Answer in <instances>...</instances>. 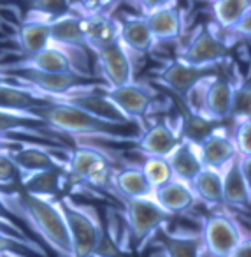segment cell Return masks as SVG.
<instances>
[{"label":"cell","instance_id":"f1b7e54d","mask_svg":"<svg viewBox=\"0 0 251 257\" xmlns=\"http://www.w3.org/2000/svg\"><path fill=\"white\" fill-rule=\"evenodd\" d=\"M114 185L123 199H142L153 196V189L141 168H125L118 171L114 175Z\"/></svg>","mask_w":251,"mask_h":257},{"label":"cell","instance_id":"60d3db41","mask_svg":"<svg viewBox=\"0 0 251 257\" xmlns=\"http://www.w3.org/2000/svg\"><path fill=\"white\" fill-rule=\"evenodd\" d=\"M2 83H4V76L0 74V85H2Z\"/></svg>","mask_w":251,"mask_h":257},{"label":"cell","instance_id":"e0dca14e","mask_svg":"<svg viewBox=\"0 0 251 257\" xmlns=\"http://www.w3.org/2000/svg\"><path fill=\"white\" fill-rule=\"evenodd\" d=\"M50 39L55 46L65 48V50H76V51H88L86 41L83 36V25L81 16L71 9L65 15L50 22Z\"/></svg>","mask_w":251,"mask_h":257},{"label":"cell","instance_id":"74e56055","mask_svg":"<svg viewBox=\"0 0 251 257\" xmlns=\"http://www.w3.org/2000/svg\"><path fill=\"white\" fill-rule=\"evenodd\" d=\"M228 257H251V239L249 236H244L237 246L228 253Z\"/></svg>","mask_w":251,"mask_h":257},{"label":"cell","instance_id":"8fae6325","mask_svg":"<svg viewBox=\"0 0 251 257\" xmlns=\"http://www.w3.org/2000/svg\"><path fill=\"white\" fill-rule=\"evenodd\" d=\"M251 159L235 157L221 173L223 204L247 210L251 204Z\"/></svg>","mask_w":251,"mask_h":257},{"label":"cell","instance_id":"7c38bea8","mask_svg":"<svg viewBox=\"0 0 251 257\" xmlns=\"http://www.w3.org/2000/svg\"><path fill=\"white\" fill-rule=\"evenodd\" d=\"M200 90V104L193 111L200 113L202 116L209 118V120L218 121V123L230 118L233 85L228 79L221 78V76H214V78L202 83Z\"/></svg>","mask_w":251,"mask_h":257},{"label":"cell","instance_id":"ab89813d","mask_svg":"<svg viewBox=\"0 0 251 257\" xmlns=\"http://www.w3.org/2000/svg\"><path fill=\"white\" fill-rule=\"evenodd\" d=\"M0 257H18V255H13V253H2Z\"/></svg>","mask_w":251,"mask_h":257},{"label":"cell","instance_id":"3957f363","mask_svg":"<svg viewBox=\"0 0 251 257\" xmlns=\"http://www.w3.org/2000/svg\"><path fill=\"white\" fill-rule=\"evenodd\" d=\"M67 224L72 257H95L104 238V224L92 204L76 203L69 196L57 199Z\"/></svg>","mask_w":251,"mask_h":257},{"label":"cell","instance_id":"f35d334b","mask_svg":"<svg viewBox=\"0 0 251 257\" xmlns=\"http://www.w3.org/2000/svg\"><path fill=\"white\" fill-rule=\"evenodd\" d=\"M6 141H8V138H6V136H0V152H6V148H4Z\"/></svg>","mask_w":251,"mask_h":257},{"label":"cell","instance_id":"cb8c5ba5","mask_svg":"<svg viewBox=\"0 0 251 257\" xmlns=\"http://www.w3.org/2000/svg\"><path fill=\"white\" fill-rule=\"evenodd\" d=\"M167 162H169L174 180H179V182L186 183V185H190L197 178L198 173L204 169L197 147L186 143V141H181L177 145L176 150L167 157Z\"/></svg>","mask_w":251,"mask_h":257},{"label":"cell","instance_id":"8992f818","mask_svg":"<svg viewBox=\"0 0 251 257\" xmlns=\"http://www.w3.org/2000/svg\"><path fill=\"white\" fill-rule=\"evenodd\" d=\"M214 76H218V67H193V65H186L174 58L156 74V83L174 92L183 102H186L188 97L202 83Z\"/></svg>","mask_w":251,"mask_h":257},{"label":"cell","instance_id":"44dd1931","mask_svg":"<svg viewBox=\"0 0 251 257\" xmlns=\"http://www.w3.org/2000/svg\"><path fill=\"white\" fill-rule=\"evenodd\" d=\"M9 155H11L18 171L22 173V176L43 171L65 169L64 162H60L51 152L44 150L43 147H27L20 148V150H9Z\"/></svg>","mask_w":251,"mask_h":257},{"label":"cell","instance_id":"9a60e30c","mask_svg":"<svg viewBox=\"0 0 251 257\" xmlns=\"http://www.w3.org/2000/svg\"><path fill=\"white\" fill-rule=\"evenodd\" d=\"M181 141L183 140L174 125L169 121H158L142 131L137 138V148L146 157L167 159Z\"/></svg>","mask_w":251,"mask_h":257},{"label":"cell","instance_id":"5b68a950","mask_svg":"<svg viewBox=\"0 0 251 257\" xmlns=\"http://www.w3.org/2000/svg\"><path fill=\"white\" fill-rule=\"evenodd\" d=\"M230 50L232 46L226 44L218 34V29L209 23L195 30L176 58L193 67H218V64L230 58Z\"/></svg>","mask_w":251,"mask_h":257},{"label":"cell","instance_id":"d6a6232c","mask_svg":"<svg viewBox=\"0 0 251 257\" xmlns=\"http://www.w3.org/2000/svg\"><path fill=\"white\" fill-rule=\"evenodd\" d=\"M141 171H142V175L146 176V180H148V183L151 185L153 190L165 185L167 182H170V180L174 178L167 159L146 157L141 166Z\"/></svg>","mask_w":251,"mask_h":257},{"label":"cell","instance_id":"4316f807","mask_svg":"<svg viewBox=\"0 0 251 257\" xmlns=\"http://www.w3.org/2000/svg\"><path fill=\"white\" fill-rule=\"evenodd\" d=\"M163 248V257H200L202 238L200 234H167L163 229L158 232Z\"/></svg>","mask_w":251,"mask_h":257},{"label":"cell","instance_id":"ba28073f","mask_svg":"<svg viewBox=\"0 0 251 257\" xmlns=\"http://www.w3.org/2000/svg\"><path fill=\"white\" fill-rule=\"evenodd\" d=\"M72 9L81 16L83 36L90 51L97 55L120 41V23L109 13L104 9Z\"/></svg>","mask_w":251,"mask_h":257},{"label":"cell","instance_id":"7402d4cb","mask_svg":"<svg viewBox=\"0 0 251 257\" xmlns=\"http://www.w3.org/2000/svg\"><path fill=\"white\" fill-rule=\"evenodd\" d=\"M151 197L165 213L170 215V217L190 210L195 204V201H197L193 192H191L190 185H186V183L179 182V180H174V178L170 180V182H167L165 185L153 190Z\"/></svg>","mask_w":251,"mask_h":257},{"label":"cell","instance_id":"2e32d148","mask_svg":"<svg viewBox=\"0 0 251 257\" xmlns=\"http://www.w3.org/2000/svg\"><path fill=\"white\" fill-rule=\"evenodd\" d=\"M197 150L198 155H200L202 166L218 173H223L233 159L239 157L235 147L232 143V138L226 136L219 128H216L211 136L205 138L197 147Z\"/></svg>","mask_w":251,"mask_h":257},{"label":"cell","instance_id":"e575fe53","mask_svg":"<svg viewBox=\"0 0 251 257\" xmlns=\"http://www.w3.org/2000/svg\"><path fill=\"white\" fill-rule=\"evenodd\" d=\"M232 143L235 147L239 157L242 159L251 157V121L249 120H235Z\"/></svg>","mask_w":251,"mask_h":257},{"label":"cell","instance_id":"277c9868","mask_svg":"<svg viewBox=\"0 0 251 257\" xmlns=\"http://www.w3.org/2000/svg\"><path fill=\"white\" fill-rule=\"evenodd\" d=\"M170 218L172 217L165 213L153 197L125 199V222L128 238L135 250H141L153 234L169 224Z\"/></svg>","mask_w":251,"mask_h":257},{"label":"cell","instance_id":"ac0fdd59","mask_svg":"<svg viewBox=\"0 0 251 257\" xmlns=\"http://www.w3.org/2000/svg\"><path fill=\"white\" fill-rule=\"evenodd\" d=\"M69 51L71 50L50 44V46L44 48L39 53L23 58L22 62H18V65L36 69V71L41 72H51V74H62V72H78V74H83L78 69V65L74 64V58L69 55Z\"/></svg>","mask_w":251,"mask_h":257},{"label":"cell","instance_id":"5bb4252c","mask_svg":"<svg viewBox=\"0 0 251 257\" xmlns=\"http://www.w3.org/2000/svg\"><path fill=\"white\" fill-rule=\"evenodd\" d=\"M95 57L106 88H118V86L134 83V64H132L130 53L121 46L120 41L99 51Z\"/></svg>","mask_w":251,"mask_h":257},{"label":"cell","instance_id":"1f68e13d","mask_svg":"<svg viewBox=\"0 0 251 257\" xmlns=\"http://www.w3.org/2000/svg\"><path fill=\"white\" fill-rule=\"evenodd\" d=\"M2 253H13L18 257H46V252L39 243L16 238L4 227H0V255Z\"/></svg>","mask_w":251,"mask_h":257},{"label":"cell","instance_id":"f546056e","mask_svg":"<svg viewBox=\"0 0 251 257\" xmlns=\"http://www.w3.org/2000/svg\"><path fill=\"white\" fill-rule=\"evenodd\" d=\"M11 133H23L34 134V136H48L51 133L50 128L41 120L27 114L9 113V111L0 109V136H8Z\"/></svg>","mask_w":251,"mask_h":257},{"label":"cell","instance_id":"30bf717a","mask_svg":"<svg viewBox=\"0 0 251 257\" xmlns=\"http://www.w3.org/2000/svg\"><path fill=\"white\" fill-rule=\"evenodd\" d=\"M67 182L100 185L109 175V166L100 152L93 148H74L65 164Z\"/></svg>","mask_w":251,"mask_h":257},{"label":"cell","instance_id":"52a82bcc","mask_svg":"<svg viewBox=\"0 0 251 257\" xmlns=\"http://www.w3.org/2000/svg\"><path fill=\"white\" fill-rule=\"evenodd\" d=\"M155 43H170L183 34V11L176 2H137Z\"/></svg>","mask_w":251,"mask_h":257},{"label":"cell","instance_id":"d6986e66","mask_svg":"<svg viewBox=\"0 0 251 257\" xmlns=\"http://www.w3.org/2000/svg\"><path fill=\"white\" fill-rule=\"evenodd\" d=\"M120 23V43L128 53L146 55L155 46L153 36L148 29L144 16L141 15H125Z\"/></svg>","mask_w":251,"mask_h":257},{"label":"cell","instance_id":"8d00e7d4","mask_svg":"<svg viewBox=\"0 0 251 257\" xmlns=\"http://www.w3.org/2000/svg\"><path fill=\"white\" fill-rule=\"evenodd\" d=\"M218 34L221 37L233 36V41H235L237 37H242V39H249V36H251V11L246 13V15H244L242 18H240L239 22L235 23V25L230 27V29L218 30Z\"/></svg>","mask_w":251,"mask_h":257},{"label":"cell","instance_id":"d4e9b609","mask_svg":"<svg viewBox=\"0 0 251 257\" xmlns=\"http://www.w3.org/2000/svg\"><path fill=\"white\" fill-rule=\"evenodd\" d=\"M18 43L22 51L27 57L43 51L51 44L50 39V22H44L39 18H29L22 23L18 30Z\"/></svg>","mask_w":251,"mask_h":257},{"label":"cell","instance_id":"7a4b0ae2","mask_svg":"<svg viewBox=\"0 0 251 257\" xmlns=\"http://www.w3.org/2000/svg\"><path fill=\"white\" fill-rule=\"evenodd\" d=\"M32 116L43 121L51 133L67 134V136L121 138L134 131V123H107L79 107L65 102H55V100H46L43 106L32 111Z\"/></svg>","mask_w":251,"mask_h":257},{"label":"cell","instance_id":"4fadbf2b","mask_svg":"<svg viewBox=\"0 0 251 257\" xmlns=\"http://www.w3.org/2000/svg\"><path fill=\"white\" fill-rule=\"evenodd\" d=\"M102 93L132 123L141 121L153 104V93L135 81L118 88H104Z\"/></svg>","mask_w":251,"mask_h":257},{"label":"cell","instance_id":"603a6c76","mask_svg":"<svg viewBox=\"0 0 251 257\" xmlns=\"http://www.w3.org/2000/svg\"><path fill=\"white\" fill-rule=\"evenodd\" d=\"M44 102L46 100L39 99L32 90L23 85H16L8 79H4V83L0 85V109L2 111L32 116V111H36Z\"/></svg>","mask_w":251,"mask_h":257},{"label":"cell","instance_id":"9c48e42d","mask_svg":"<svg viewBox=\"0 0 251 257\" xmlns=\"http://www.w3.org/2000/svg\"><path fill=\"white\" fill-rule=\"evenodd\" d=\"M200 238L202 248L212 257H228L244 236L233 218L225 213H212L205 218Z\"/></svg>","mask_w":251,"mask_h":257},{"label":"cell","instance_id":"6da1fadb","mask_svg":"<svg viewBox=\"0 0 251 257\" xmlns=\"http://www.w3.org/2000/svg\"><path fill=\"white\" fill-rule=\"evenodd\" d=\"M9 210L25 220L46 245L60 257H72V243L67 231V224L62 215L57 199H43L16 190L11 196H4Z\"/></svg>","mask_w":251,"mask_h":257},{"label":"cell","instance_id":"d590c367","mask_svg":"<svg viewBox=\"0 0 251 257\" xmlns=\"http://www.w3.org/2000/svg\"><path fill=\"white\" fill-rule=\"evenodd\" d=\"M0 227H4L6 231H9L13 236H16V238H20V239H25V241H36V239L30 238L29 232L22 227L20 218L16 217L11 210H9L8 203H6V199L2 196H0Z\"/></svg>","mask_w":251,"mask_h":257},{"label":"cell","instance_id":"836d02e7","mask_svg":"<svg viewBox=\"0 0 251 257\" xmlns=\"http://www.w3.org/2000/svg\"><path fill=\"white\" fill-rule=\"evenodd\" d=\"M251 114V86L247 79H242L239 85H233L232 113L230 118L235 120H249Z\"/></svg>","mask_w":251,"mask_h":257},{"label":"cell","instance_id":"83f0119b","mask_svg":"<svg viewBox=\"0 0 251 257\" xmlns=\"http://www.w3.org/2000/svg\"><path fill=\"white\" fill-rule=\"evenodd\" d=\"M195 199L209 206H221L223 204V189H221V173L204 168L197 175V178L190 183Z\"/></svg>","mask_w":251,"mask_h":257},{"label":"cell","instance_id":"484cf974","mask_svg":"<svg viewBox=\"0 0 251 257\" xmlns=\"http://www.w3.org/2000/svg\"><path fill=\"white\" fill-rule=\"evenodd\" d=\"M218 121H212L209 118L202 116L200 113L193 109H184L183 116H181V123L177 133H179L181 140L186 143L198 147L207 136H211L218 128Z\"/></svg>","mask_w":251,"mask_h":257},{"label":"cell","instance_id":"ffe728a7","mask_svg":"<svg viewBox=\"0 0 251 257\" xmlns=\"http://www.w3.org/2000/svg\"><path fill=\"white\" fill-rule=\"evenodd\" d=\"M65 185H67L65 169H57V171H43L22 176L20 190L43 199H57L64 194Z\"/></svg>","mask_w":251,"mask_h":257},{"label":"cell","instance_id":"4dcf8cb0","mask_svg":"<svg viewBox=\"0 0 251 257\" xmlns=\"http://www.w3.org/2000/svg\"><path fill=\"white\" fill-rule=\"evenodd\" d=\"M211 11L214 16L212 25L218 30H226L235 25L246 13L251 11V2L247 0H218L211 4Z\"/></svg>","mask_w":251,"mask_h":257}]
</instances>
